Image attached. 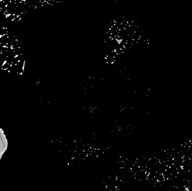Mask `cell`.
Instances as JSON below:
<instances>
[{"instance_id": "6da1fadb", "label": "cell", "mask_w": 192, "mask_h": 191, "mask_svg": "<svg viewBox=\"0 0 192 191\" xmlns=\"http://www.w3.org/2000/svg\"><path fill=\"white\" fill-rule=\"evenodd\" d=\"M137 179L160 187L192 191V141L137 159Z\"/></svg>"}]
</instances>
